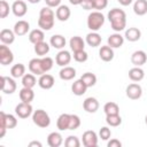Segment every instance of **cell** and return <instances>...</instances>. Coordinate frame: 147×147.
I'll return each instance as SVG.
<instances>
[{
	"instance_id": "6da1fadb",
	"label": "cell",
	"mask_w": 147,
	"mask_h": 147,
	"mask_svg": "<svg viewBox=\"0 0 147 147\" xmlns=\"http://www.w3.org/2000/svg\"><path fill=\"white\" fill-rule=\"evenodd\" d=\"M108 20L110 22L111 29L116 32H121L126 26V14L123 9L113 8L108 13Z\"/></svg>"
},
{
	"instance_id": "7a4b0ae2",
	"label": "cell",
	"mask_w": 147,
	"mask_h": 147,
	"mask_svg": "<svg viewBox=\"0 0 147 147\" xmlns=\"http://www.w3.org/2000/svg\"><path fill=\"white\" fill-rule=\"evenodd\" d=\"M55 22V13L51 9V7H42L39 11V18H38V26L41 30L48 31L54 26Z\"/></svg>"
},
{
	"instance_id": "3957f363",
	"label": "cell",
	"mask_w": 147,
	"mask_h": 147,
	"mask_svg": "<svg viewBox=\"0 0 147 147\" xmlns=\"http://www.w3.org/2000/svg\"><path fill=\"white\" fill-rule=\"evenodd\" d=\"M105 24V16L101 11L96 10V11H92L88 16H87V28L91 31L96 32L98 30L101 29V26Z\"/></svg>"
},
{
	"instance_id": "277c9868",
	"label": "cell",
	"mask_w": 147,
	"mask_h": 147,
	"mask_svg": "<svg viewBox=\"0 0 147 147\" xmlns=\"http://www.w3.org/2000/svg\"><path fill=\"white\" fill-rule=\"evenodd\" d=\"M16 125H17V119L14 115L6 114L3 111L0 113V130H1L0 137L1 138L5 136L7 129H14Z\"/></svg>"
},
{
	"instance_id": "5b68a950",
	"label": "cell",
	"mask_w": 147,
	"mask_h": 147,
	"mask_svg": "<svg viewBox=\"0 0 147 147\" xmlns=\"http://www.w3.org/2000/svg\"><path fill=\"white\" fill-rule=\"evenodd\" d=\"M32 121L39 127H47L51 124L49 115L45 110H42V109H37V110L33 111V114H32Z\"/></svg>"
},
{
	"instance_id": "8992f818",
	"label": "cell",
	"mask_w": 147,
	"mask_h": 147,
	"mask_svg": "<svg viewBox=\"0 0 147 147\" xmlns=\"http://www.w3.org/2000/svg\"><path fill=\"white\" fill-rule=\"evenodd\" d=\"M14 61V54L8 46L2 44L0 46V63L2 65H8Z\"/></svg>"
},
{
	"instance_id": "52a82bcc",
	"label": "cell",
	"mask_w": 147,
	"mask_h": 147,
	"mask_svg": "<svg viewBox=\"0 0 147 147\" xmlns=\"http://www.w3.org/2000/svg\"><path fill=\"white\" fill-rule=\"evenodd\" d=\"M16 83L11 77L1 76V90L6 94H13L16 91Z\"/></svg>"
},
{
	"instance_id": "ba28073f",
	"label": "cell",
	"mask_w": 147,
	"mask_h": 147,
	"mask_svg": "<svg viewBox=\"0 0 147 147\" xmlns=\"http://www.w3.org/2000/svg\"><path fill=\"white\" fill-rule=\"evenodd\" d=\"M125 92H126V96L131 100H138L142 95V88L137 83H132V84L127 85Z\"/></svg>"
},
{
	"instance_id": "9c48e42d",
	"label": "cell",
	"mask_w": 147,
	"mask_h": 147,
	"mask_svg": "<svg viewBox=\"0 0 147 147\" xmlns=\"http://www.w3.org/2000/svg\"><path fill=\"white\" fill-rule=\"evenodd\" d=\"M15 113L20 118H28L32 114V106L26 102H21L15 107Z\"/></svg>"
},
{
	"instance_id": "30bf717a",
	"label": "cell",
	"mask_w": 147,
	"mask_h": 147,
	"mask_svg": "<svg viewBox=\"0 0 147 147\" xmlns=\"http://www.w3.org/2000/svg\"><path fill=\"white\" fill-rule=\"evenodd\" d=\"M82 138H83V145L85 147H95L98 145V136L92 130L85 131Z\"/></svg>"
},
{
	"instance_id": "8fae6325",
	"label": "cell",
	"mask_w": 147,
	"mask_h": 147,
	"mask_svg": "<svg viewBox=\"0 0 147 147\" xmlns=\"http://www.w3.org/2000/svg\"><path fill=\"white\" fill-rule=\"evenodd\" d=\"M29 70L33 75H37V76H41V75L46 74L45 70H44V67H42L41 59H38V57L30 60V62H29Z\"/></svg>"
},
{
	"instance_id": "7c38bea8",
	"label": "cell",
	"mask_w": 147,
	"mask_h": 147,
	"mask_svg": "<svg viewBox=\"0 0 147 147\" xmlns=\"http://www.w3.org/2000/svg\"><path fill=\"white\" fill-rule=\"evenodd\" d=\"M11 10H13V13H14L15 16H17V17H23V16L26 14V11H28V7H26V3H25L24 1H22V0H16V1H14L13 5H11Z\"/></svg>"
},
{
	"instance_id": "4fadbf2b",
	"label": "cell",
	"mask_w": 147,
	"mask_h": 147,
	"mask_svg": "<svg viewBox=\"0 0 147 147\" xmlns=\"http://www.w3.org/2000/svg\"><path fill=\"white\" fill-rule=\"evenodd\" d=\"M70 61H71V55H70V53H69L68 51H65V49L60 51V52L56 54V56H55V62H56V64L60 65V67H65V65H68V64L70 63Z\"/></svg>"
},
{
	"instance_id": "5bb4252c",
	"label": "cell",
	"mask_w": 147,
	"mask_h": 147,
	"mask_svg": "<svg viewBox=\"0 0 147 147\" xmlns=\"http://www.w3.org/2000/svg\"><path fill=\"white\" fill-rule=\"evenodd\" d=\"M38 84H39V86H40L41 88H44V90H49V88H52V87L54 86L55 80H54V77H53L52 75H49V74H44V75H41V76L39 77Z\"/></svg>"
},
{
	"instance_id": "9a60e30c",
	"label": "cell",
	"mask_w": 147,
	"mask_h": 147,
	"mask_svg": "<svg viewBox=\"0 0 147 147\" xmlns=\"http://www.w3.org/2000/svg\"><path fill=\"white\" fill-rule=\"evenodd\" d=\"M146 61H147V55L144 51H136L131 55V62L136 67H140V65L145 64Z\"/></svg>"
},
{
	"instance_id": "2e32d148",
	"label": "cell",
	"mask_w": 147,
	"mask_h": 147,
	"mask_svg": "<svg viewBox=\"0 0 147 147\" xmlns=\"http://www.w3.org/2000/svg\"><path fill=\"white\" fill-rule=\"evenodd\" d=\"M83 108L87 113H95L99 109V101L95 98H86L83 102Z\"/></svg>"
},
{
	"instance_id": "e0dca14e",
	"label": "cell",
	"mask_w": 147,
	"mask_h": 147,
	"mask_svg": "<svg viewBox=\"0 0 147 147\" xmlns=\"http://www.w3.org/2000/svg\"><path fill=\"white\" fill-rule=\"evenodd\" d=\"M13 30H14V32H15L16 36H24L30 30V24H29V22H26L24 20H21V21H18V22L15 23Z\"/></svg>"
},
{
	"instance_id": "ac0fdd59",
	"label": "cell",
	"mask_w": 147,
	"mask_h": 147,
	"mask_svg": "<svg viewBox=\"0 0 147 147\" xmlns=\"http://www.w3.org/2000/svg\"><path fill=\"white\" fill-rule=\"evenodd\" d=\"M70 14H71V13H70V9H69V7L65 6V5H60V6L57 7L56 11H55L56 18H57L59 21H61V22L68 21L69 17H70Z\"/></svg>"
},
{
	"instance_id": "d6986e66",
	"label": "cell",
	"mask_w": 147,
	"mask_h": 147,
	"mask_svg": "<svg viewBox=\"0 0 147 147\" xmlns=\"http://www.w3.org/2000/svg\"><path fill=\"white\" fill-rule=\"evenodd\" d=\"M15 36H16V34H15L14 30L3 29V30H1V32H0V40H1V42L5 44V45H10V44L14 42Z\"/></svg>"
},
{
	"instance_id": "ffe728a7",
	"label": "cell",
	"mask_w": 147,
	"mask_h": 147,
	"mask_svg": "<svg viewBox=\"0 0 147 147\" xmlns=\"http://www.w3.org/2000/svg\"><path fill=\"white\" fill-rule=\"evenodd\" d=\"M69 45L72 52H78V51H83L85 47V41L83 40L82 37L79 36H74L70 38L69 40Z\"/></svg>"
},
{
	"instance_id": "44dd1931",
	"label": "cell",
	"mask_w": 147,
	"mask_h": 147,
	"mask_svg": "<svg viewBox=\"0 0 147 147\" xmlns=\"http://www.w3.org/2000/svg\"><path fill=\"white\" fill-rule=\"evenodd\" d=\"M87 88H88V87L86 86V84H85L80 78H79L78 80L74 82L72 85H71V91H72V93H74L75 95H77V96H80V95L85 94V92H86Z\"/></svg>"
},
{
	"instance_id": "7402d4cb",
	"label": "cell",
	"mask_w": 147,
	"mask_h": 147,
	"mask_svg": "<svg viewBox=\"0 0 147 147\" xmlns=\"http://www.w3.org/2000/svg\"><path fill=\"white\" fill-rule=\"evenodd\" d=\"M108 45L113 48H119L123 42H124V37L119 34V32H116V33H113L108 37Z\"/></svg>"
},
{
	"instance_id": "603a6c76",
	"label": "cell",
	"mask_w": 147,
	"mask_h": 147,
	"mask_svg": "<svg viewBox=\"0 0 147 147\" xmlns=\"http://www.w3.org/2000/svg\"><path fill=\"white\" fill-rule=\"evenodd\" d=\"M99 56L102 61L105 62H109L114 59V51L113 47H110L109 45L107 46H101L100 51H99Z\"/></svg>"
},
{
	"instance_id": "cb8c5ba5",
	"label": "cell",
	"mask_w": 147,
	"mask_h": 147,
	"mask_svg": "<svg viewBox=\"0 0 147 147\" xmlns=\"http://www.w3.org/2000/svg\"><path fill=\"white\" fill-rule=\"evenodd\" d=\"M63 142V138L59 132H51L47 137V144L49 147H59Z\"/></svg>"
},
{
	"instance_id": "d4e9b609",
	"label": "cell",
	"mask_w": 147,
	"mask_h": 147,
	"mask_svg": "<svg viewBox=\"0 0 147 147\" xmlns=\"http://www.w3.org/2000/svg\"><path fill=\"white\" fill-rule=\"evenodd\" d=\"M59 76H60V78H61L62 80H71V79L76 76V69L72 68V67L65 65V67H63V68L60 70Z\"/></svg>"
},
{
	"instance_id": "484cf974",
	"label": "cell",
	"mask_w": 147,
	"mask_h": 147,
	"mask_svg": "<svg viewBox=\"0 0 147 147\" xmlns=\"http://www.w3.org/2000/svg\"><path fill=\"white\" fill-rule=\"evenodd\" d=\"M70 125V115L69 114H61L56 121V126L60 131L69 130Z\"/></svg>"
},
{
	"instance_id": "4316f807",
	"label": "cell",
	"mask_w": 147,
	"mask_h": 147,
	"mask_svg": "<svg viewBox=\"0 0 147 147\" xmlns=\"http://www.w3.org/2000/svg\"><path fill=\"white\" fill-rule=\"evenodd\" d=\"M44 39H45V34H44V31L41 29H34L29 33V40L33 45L44 41Z\"/></svg>"
},
{
	"instance_id": "83f0119b",
	"label": "cell",
	"mask_w": 147,
	"mask_h": 147,
	"mask_svg": "<svg viewBox=\"0 0 147 147\" xmlns=\"http://www.w3.org/2000/svg\"><path fill=\"white\" fill-rule=\"evenodd\" d=\"M125 39L129 40V41H138L141 37V31L138 29V28H129L126 31H125Z\"/></svg>"
},
{
	"instance_id": "f1b7e54d",
	"label": "cell",
	"mask_w": 147,
	"mask_h": 147,
	"mask_svg": "<svg viewBox=\"0 0 147 147\" xmlns=\"http://www.w3.org/2000/svg\"><path fill=\"white\" fill-rule=\"evenodd\" d=\"M144 77H145V72L139 67H134L129 70V78L133 82H140L144 79Z\"/></svg>"
},
{
	"instance_id": "f546056e",
	"label": "cell",
	"mask_w": 147,
	"mask_h": 147,
	"mask_svg": "<svg viewBox=\"0 0 147 147\" xmlns=\"http://www.w3.org/2000/svg\"><path fill=\"white\" fill-rule=\"evenodd\" d=\"M34 98V92L32 91V88L29 87H23L20 91V99L22 102H26L30 103Z\"/></svg>"
},
{
	"instance_id": "4dcf8cb0",
	"label": "cell",
	"mask_w": 147,
	"mask_h": 147,
	"mask_svg": "<svg viewBox=\"0 0 147 147\" xmlns=\"http://www.w3.org/2000/svg\"><path fill=\"white\" fill-rule=\"evenodd\" d=\"M86 42L91 47H98L101 44V36L98 32L92 31L86 36Z\"/></svg>"
},
{
	"instance_id": "1f68e13d",
	"label": "cell",
	"mask_w": 147,
	"mask_h": 147,
	"mask_svg": "<svg viewBox=\"0 0 147 147\" xmlns=\"http://www.w3.org/2000/svg\"><path fill=\"white\" fill-rule=\"evenodd\" d=\"M49 44H51V46H53L54 48L62 49V48L65 46V38H64L62 34H54V36L51 37Z\"/></svg>"
},
{
	"instance_id": "d6a6232c",
	"label": "cell",
	"mask_w": 147,
	"mask_h": 147,
	"mask_svg": "<svg viewBox=\"0 0 147 147\" xmlns=\"http://www.w3.org/2000/svg\"><path fill=\"white\" fill-rule=\"evenodd\" d=\"M133 11L138 16H142L147 13V0H137L133 5Z\"/></svg>"
},
{
	"instance_id": "836d02e7",
	"label": "cell",
	"mask_w": 147,
	"mask_h": 147,
	"mask_svg": "<svg viewBox=\"0 0 147 147\" xmlns=\"http://www.w3.org/2000/svg\"><path fill=\"white\" fill-rule=\"evenodd\" d=\"M10 75L13 78H20L25 75V65L23 63L14 64L10 69Z\"/></svg>"
},
{
	"instance_id": "e575fe53",
	"label": "cell",
	"mask_w": 147,
	"mask_h": 147,
	"mask_svg": "<svg viewBox=\"0 0 147 147\" xmlns=\"http://www.w3.org/2000/svg\"><path fill=\"white\" fill-rule=\"evenodd\" d=\"M34 52L38 56H45L48 52H49V45L46 41H41L34 45Z\"/></svg>"
},
{
	"instance_id": "d590c367",
	"label": "cell",
	"mask_w": 147,
	"mask_h": 147,
	"mask_svg": "<svg viewBox=\"0 0 147 147\" xmlns=\"http://www.w3.org/2000/svg\"><path fill=\"white\" fill-rule=\"evenodd\" d=\"M36 84H37V79H36L33 74H25L22 77V85H23V87L33 88V86Z\"/></svg>"
},
{
	"instance_id": "8d00e7d4",
	"label": "cell",
	"mask_w": 147,
	"mask_h": 147,
	"mask_svg": "<svg viewBox=\"0 0 147 147\" xmlns=\"http://www.w3.org/2000/svg\"><path fill=\"white\" fill-rule=\"evenodd\" d=\"M103 111L106 115H114V114H119V107L116 102H107L103 106Z\"/></svg>"
},
{
	"instance_id": "74e56055",
	"label": "cell",
	"mask_w": 147,
	"mask_h": 147,
	"mask_svg": "<svg viewBox=\"0 0 147 147\" xmlns=\"http://www.w3.org/2000/svg\"><path fill=\"white\" fill-rule=\"evenodd\" d=\"M80 79L86 84L87 87H92L96 83V76L94 74H92V72H85V74H83L82 77H80Z\"/></svg>"
},
{
	"instance_id": "f35d334b",
	"label": "cell",
	"mask_w": 147,
	"mask_h": 147,
	"mask_svg": "<svg viewBox=\"0 0 147 147\" xmlns=\"http://www.w3.org/2000/svg\"><path fill=\"white\" fill-rule=\"evenodd\" d=\"M106 122L110 126H118L122 123V118L119 114H114V115H106Z\"/></svg>"
},
{
	"instance_id": "ab89813d",
	"label": "cell",
	"mask_w": 147,
	"mask_h": 147,
	"mask_svg": "<svg viewBox=\"0 0 147 147\" xmlns=\"http://www.w3.org/2000/svg\"><path fill=\"white\" fill-rule=\"evenodd\" d=\"M64 146L65 147H79L80 146V141L77 137L75 136H69L65 140H64Z\"/></svg>"
},
{
	"instance_id": "60d3db41",
	"label": "cell",
	"mask_w": 147,
	"mask_h": 147,
	"mask_svg": "<svg viewBox=\"0 0 147 147\" xmlns=\"http://www.w3.org/2000/svg\"><path fill=\"white\" fill-rule=\"evenodd\" d=\"M74 59H75V61H77L79 63H83V62L87 61L88 54L84 49L83 51H78V52H74Z\"/></svg>"
},
{
	"instance_id": "b9f144b4",
	"label": "cell",
	"mask_w": 147,
	"mask_h": 147,
	"mask_svg": "<svg viewBox=\"0 0 147 147\" xmlns=\"http://www.w3.org/2000/svg\"><path fill=\"white\" fill-rule=\"evenodd\" d=\"M9 5L6 0L0 1V18H6L9 14Z\"/></svg>"
},
{
	"instance_id": "7bdbcfd3",
	"label": "cell",
	"mask_w": 147,
	"mask_h": 147,
	"mask_svg": "<svg viewBox=\"0 0 147 147\" xmlns=\"http://www.w3.org/2000/svg\"><path fill=\"white\" fill-rule=\"evenodd\" d=\"M41 62H42V67H44L45 72L49 71L53 68L54 62H53V59L52 57H49V56H42L41 57Z\"/></svg>"
},
{
	"instance_id": "ee69618b",
	"label": "cell",
	"mask_w": 147,
	"mask_h": 147,
	"mask_svg": "<svg viewBox=\"0 0 147 147\" xmlns=\"http://www.w3.org/2000/svg\"><path fill=\"white\" fill-rule=\"evenodd\" d=\"M80 126V118L78 115H70V125L69 130H76Z\"/></svg>"
},
{
	"instance_id": "f6af8a7d",
	"label": "cell",
	"mask_w": 147,
	"mask_h": 147,
	"mask_svg": "<svg viewBox=\"0 0 147 147\" xmlns=\"http://www.w3.org/2000/svg\"><path fill=\"white\" fill-rule=\"evenodd\" d=\"M110 136H111L110 129H108L107 126H103V127L100 129V131H99V137H100L102 140H108V139L110 138Z\"/></svg>"
},
{
	"instance_id": "bcb514c9",
	"label": "cell",
	"mask_w": 147,
	"mask_h": 147,
	"mask_svg": "<svg viewBox=\"0 0 147 147\" xmlns=\"http://www.w3.org/2000/svg\"><path fill=\"white\" fill-rule=\"evenodd\" d=\"M108 6V0H94V9L102 10Z\"/></svg>"
},
{
	"instance_id": "7dc6e473",
	"label": "cell",
	"mask_w": 147,
	"mask_h": 147,
	"mask_svg": "<svg viewBox=\"0 0 147 147\" xmlns=\"http://www.w3.org/2000/svg\"><path fill=\"white\" fill-rule=\"evenodd\" d=\"M80 6L85 10H91L94 9V0H82Z\"/></svg>"
},
{
	"instance_id": "c3c4849f",
	"label": "cell",
	"mask_w": 147,
	"mask_h": 147,
	"mask_svg": "<svg viewBox=\"0 0 147 147\" xmlns=\"http://www.w3.org/2000/svg\"><path fill=\"white\" fill-rule=\"evenodd\" d=\"M46 5L51 8H54V7H59L60 3H61V0H45Z\"/></svg>"
},
{
	"instance_id": "681fc988",
	"label": "cell",
	"mask_w": 147,
	"mask_h": 147,
	"mask_svg": "<svg viewBox=\"0 0 147 147\" xmlns=\"http://www.w3.org/2000/svg\"><path fill=\"white\" fill-rule=\"evenodd\" d=\"M107 146L108 147H121L122 146V142L119 140H117V139H111L110 141H108Z\"/></svg>"
},
{
	"instance_id": "f907efd6",
	"label": "cell",
	"mask_w": 147,
	"mask_h": 147,
	"mask_svg": "<svg viewBox=\"0 0 147 147\" xmlns=\"http://www.w3.org/2000/svg\"><path fill=\"white\" fill-rule=\"evenodd\" d=\"M122 6H129L131 2H132V0H117Z\"/></svg>"
},
{
	"instance_id": "816d5d0a",
	"label": "cell",
	"mask_w": 147,
	"mask_h": 147,
	"mask_svg": "<svg viewBox=\"0 0 147 147\" xmlns=\"http://www.w3.org/2000/svg\"><path fill=\"white\" fill-rule=\"evenodd\" d=\"M29 146H30V147H32V146H38V147H41L42 145H41V142H39V141H31V142L29 144Z\"/></svg>"
},
{
	"instance_id": "f5cc1de1",
	"label": "cell",
	"mask_w": 147,
	"mask_h": 147,
	"mask_svg": "<svg viewBox=\"0 0 147 147\" xmlns=\"http://www.w3.org/2000/svg\"><path fill=\"white\" fill-rule=\"evenodd\" d=\"M69 2H70L71 5H74V6H77V5H80L82 0H69Z\"/></svg>"
},
{
	"instance_id": "db71d44e",
	"label": "cell",
	"mask_w": 147,
	"mask_h": 147,
	"mask_svg": "<svg viewBox=\"0 0 147 147\" xmlns=\"http://www.w3.org/2000/svg\"><path fill=\"white\" fill-rule=\"evenodd\" d=\"M40 0H28V2H30V3H38Z\"/></svg>"
},
{
	"instance_id": "11a10c76",
	"label": "cell",
	"mask_w": 147,
	"mask_h": 147,
	"mask_svg": "<svg viewBox=\"0 0 147 147\" xmlns=\"http://www.w3.org/2000/svg\"><path fill=\"white\" fill-rule=\"evenodd\" d=\"M145 123H146V125H147V115H146V117H145Z\"/></svg>"
}]
</instances>
